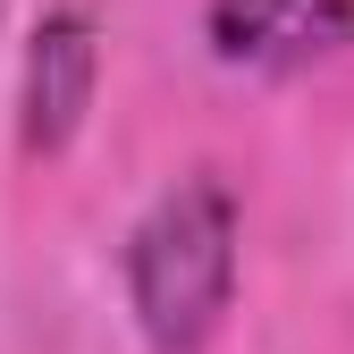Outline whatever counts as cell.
Returning <instances> with one entry per match:
<instances>
[{
	"mask_svg": "<svg viewBox=\"0 0 354 354\" xmlns=\"http://www.w3.org/2000/svg\"><path fill=\"white\" fill-rule=\"evenodd\" d=\"M236 194L219 177L177 186L127 228V304L152 354H203L236 304Z\"/></svg>",
	"mask_w": 354,
	"mask_h": 354,
	"instance_id": "cell-1",
	"label": "cell"
},
{
	"mask_svg": "<svg viewBox=\"0 0 354 354\" xmlns=\"http://www.w3.org/2000/svg\"><path fill=\"white\" fill-rule=\"evenodd\" d=\"M93 84H102V26L93 9H42L26 34V68H17V144L26 160H51L76 144L84 110H93Z\"/></svg>",
	"mask_w": 354,
	"mask_h": 354,
	"instance_id": "cell-2",
	"label": "cell"
},
{
	"mask_svg": "<svg viewBox=\"0 0 354 354\" xmlns=\"http://www.w3.org/2000/svg\"><path fill=\"white\" fill-rule=\"evenodd\" d=\"M203 34L228 68H304L354 42V0H211Z\"/></svg>",
	"mask_w": 354,
	"mask_h": 354,
	"instance_id": "cell-3",
	"label": "cell"
}]
</instances>
